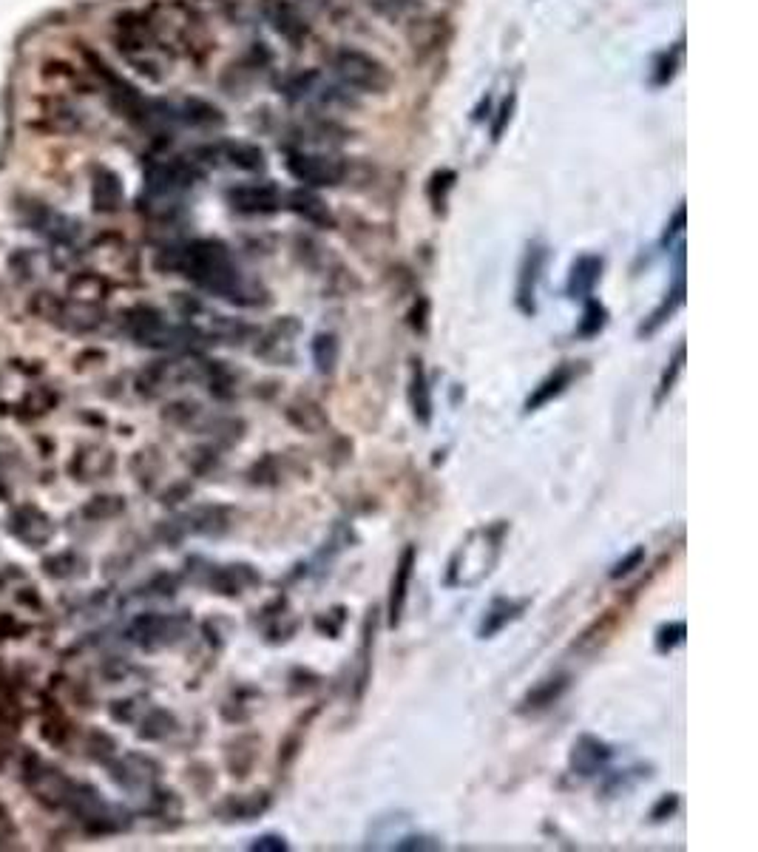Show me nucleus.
Segmentation results:
<instances>
[{"label": "nucleus", "instance_id": "obj_1", "mask_svg": "<svg viewBox=\"0 0 758 852\" xmlns=\"http://www.w3.org/2000/svg\"><path fill=\"white\" fill-rule=\"evenodd\" d=\"M162 265L191 279L200 290L219 296L230 304L259 307L267 304V293L262 284L250 282L239 265L233 262L230 250L219 239H191L162 253Z\"/></svg>", "mask_w": 758, "mask_h": 852}, {"label": "nucleus", "instance_id": "obj_2", "mask_svg": "<svg viewBox=\"0 0 758 852\" xmlns=\"http://www.w3.org/2000/svg\"><path fill=\"white\" fill-rule=\"evenodd\" d=\"M509 532H512L509 520H492V523L475 525V529L460 540V546L452 552V557H449L443 586L477 588L480 583H486L500 563Z\"/></svg>", "mask_w": 758, "mask_h": 852}, {"label": "nucleus", "instance_id": "obj_3", "mask_svg": "<svg viewBox=\"0 0 758 852\" xmlns=\"http://www.w3.org/2000/svg\"><path fill=\"white\" fill-rule=\"evenodd\" d=\"M333 71L335 77L344 83L347 88H355V92L364 94H381L389 88V71L387 66L372 58V54L361 51V49H338L333 54Z\"/></svg>", "mask_w": 758, "mask_h": 852}, {"label": "nucleus", "instance_id": "obj_4", "mask_svg": "<svg viewBox=\"0 0 758 852\" xmlns=\"http://www.w3.org/2000/svg\"><path fill=\"white\" fill-rule=\"evenodd\" d=\"M284 166H287V174L304 188H333L347 174L341 159L330 154H313V151H290L284 159Z\"/></svg>", "mask_w": 758, "mask_h": 852}, {"label": "nucleus", "instance_id": "obj_5", "mask_svg": "<svg viewBox=\"0 0 758 852\" xmlns=\"http://www.w3.org/2000/svg\"><path fill=\"white\" fill-rule=\"evenodd\" d=\"M585 372H588V361H563V364H557V367L531 390V395L526 398V404H522V412H526V415L540 412L546 404L557 401L559 395H566Z\"/></svg>", "mask_w": 758, "mask_h": 852}, {"label": "nucleus", "instance_id": "obj_6", "mask_svg": "<svg viewBox=\"0 0 758 852\" xmlns=\"http://www.w3.org/2000/svg\"><path fill=\"white\" fill-rule=\"evenodd\" d=\"M227 205L242 216H270L284 208V193L270 183L233 185L225 191Z\"/></svg>", "mask_w": 758, "mask_h": 852}, {"label": "nucleus", "instance_id": "obj_7", "mask_svg": "<svg viewBox=\"0 0 758 852\" xmlns=\"http://www.w3.org/2000/svg\"><path fill=\"white\" fill-rule=\"evenodd\" d=\"M613 758V748L605 739L583 733L574 739L571 753H568V770L576 778H597L608 770Z\"/></svg>", "mask_w": 758, "mask_h": 852}, {"label": "nucleus", "instance_id": "obj_8", "mask_svg": "<svg viewBox=\"0 0 758 852\" xmlns=\"http://www.w3.org/2000/svg\"><path fill=\"white\" fill-rule=\"evenodd\" d=\"M415 563H418V549L404 546L398 563H395L392 579H389V600H387V625L398 628L406 611V600H409V586H412V574H415Z\"/></svg>", "mask_w": 758, "mask_h": 852}, {"label": "nucleus", "instance_id": "obj_9", "mask_svg": "<svg viewBox=\"0 0 758 852\" xmlns=\"http://www.w3.org/2000/svg\"><path fill=\"white\" fill-rule=\"evenodd\" d=\"M546 259H548V250L540 242L529 245L526 256H522L520 276H517V296H514L522 316L537 313V284H540V279H543Z\"/></svg>", "mask_w": 758, "mask_h": 852}, {"label": "nucleus", "instance_id": "obj_10", "mask_svg": "<svg viewBox=\"0 0 758 852\" xmlns=\"http://www.w3.org/2000/svg\"><path fill=\"white\" fill-rule=\"evenodd\" d=\"M529 605H531L529 596H495V600L486 605L480 623H477V640L497 637L503 628L517 623L520 616L529 611Z\"/></svg>", "mask_w": 758, "mask_h": 852}, {"label": "nucleus", "instance_id": "obj_11", "mask_svg": "<svg viewBox=\"0 0 758 852\" xmlns=\"http://www.w3.org/2000/svg\"><path fill=\"white\" fill-rule=\"evenodd\" d=\"M200 154L216 157L213 162H225V166L236 171H247V174L264 171V151L253 142L227 139V142H216V145H208V148H200Z\"/></svg>", "mask_w": 758, "mask_h": 852}, {"label": "nucleus", "instance_id": "obj_12", "mask_svg": "<svg viewBox=\"0 0 758 852\" xmlns=\"http://www.w3.org/2000/svg\"><path fill=\"white\" fill-rule=\"evenodd\" d=\"M196 179H200V171H196L193 162L188 159H168V162H159L148 171V188L159 196L165 193H176V191H185L191 188Z\"/></svg>", "mask_w": 758, "mask_h": 852}, {"label": "nucleus", "instance_id": "obj_13", "mask_svg": "<svg viewBox=\"0 0 758 852\" xmlns=\"http://www.w3.org/2000/svg\"><path fill=\"white\" fill-rule=\"evenodd\" d=\"M684 293H688V287H684V245H679V247H676V276H673V284H671V290L664 293L662 304L642 321L639 336H654L664 321H671L673 313L684 304Z\"/></svg>", "mask_w": 758, "mask_h": 852}, {"label": "nucleus", "instance_id": "obj_14", "mask_svg": "<svg viewBox=\"0 0 758 852\" xmlns=\"http://www.w3.org/2000/svg\"><path fill=\"white\" fill-rule=\"evenodd\" d=\"M262 583L259 571L247 566V563H233V566H213L210 569V577H208V586L222 594V596H239L245 594L247 588H256Z\"/></svg>", "mask_w": 758, "mask_h": 852}, {"label": "nucleus", "instance_id": "obj_15", "mask_svg": "<svg viewBox=\"0 0 758 852\" xmlns=\"http://www.w3.org/2000/svg\"><path fill=\"white\" fill-rule=\"evenodd\" d=\"M406 398H409V409L412 418L421 426L432 424V415H435V404H432V387H429V375L421 358L409 361V387H406Z\"/></svg>", "mask_w": 758, "mask_h": 852}, {"label": "nucleus", "instance_id": "obj_16", "mask_svg": "<svg viewBox=\"0 0 758 852\" xmlns=\"http://www.w3.org/2000/svg\"><path fill=\"white\" fill-rule=\"evenodd\" d=\"M188 628V620L183 616H142L134 625V637L146 648H159L179 640Z\"/></svg>", "mask_w": 758, "mask_h": 852}, {"label": "nucleus", "instance_id": "obj_17", "mask_svg": "<svg viewBox=\"0 0 758 852\" xmlns=\"http://www.w3.org/2000/svg\"><path fill=\"white\" fill-rule=\"evenodd\" d=\"M375 633H378V608L372 605L361 625V645H358V670H355V685L352 696L355 702L364 699L370 679H372V650H375Z\"/></svg>", "mask_w": 758, "mask_h": 852}, {"label": "nucleus", "instance_id": "obj_18", "mask_svg": "<svg viewBox=\"0 0 758 852\" xmlns=\"http://www.w3.org/2000/svg\"><path fill=\"white\" fill-rule=\"evenodd\" d=\"M568 687H571L568 674H554L548 679H540L531 691L520 699L517 711L520 713H543V711L554 708V704L568 694Z\"/></svg>", "mask_w": 758, "mask_h": 852}, {"label": "nucleus", "instance_id": "obj_19", "mask_svg": "<svg viewBox=\"0 0 758 852\" xmlns=\"http://www.w3.org/2000/svg\"><path fill=\"white\" fill-rule=\"evenodd\" d=\"M267 810H270V793L267 790L227 795V799L216 807V812L222 815V821H253V819H259V815H264Z\"/></svg>", "mask_w": 758, "mask_h": 852}, {"label": "nucleus", "instance_id": "obj_20", "mask_svg": "<svg viewBox=\"0 0 758 852\" xmlns=\"http://www.w3.org/2000/svg\"><path fill=\"white\" fill-rule=\"evenodd\" d=\"M600 279H602V259L593 256V253H585V256H580L571 265L566 293L571 299H591L593 287L600 284Z\"/></svg>", "mask_w": 758, "mask_h": 852}, {"label": "nucleus", "instance_id": "obj_21", "mask_svg": "<svg viewBox=\"0 0 758 852\" xmlns=\"http://www.w3.org/2000/svg\"><path fill=\"white\" fill-rule=\"evenodd\" d=\"M293 321H281V324H276L273 330H267L264 336H262V341L256 344V355H262V358H267V361H273V364H287V361H293V336L299 333V330H293L290 336H287V327H290Z\"/></svg>", "mask_w": 758, "mask_h": 852}, {"label": "nucleus", "instance_id": "obj_22", "mask_svg": "<svg viewBox=\"0 0 758 852\" xmlns=\"http://www.w3.org/2000/svg\"><path fill=\"white\" fill-rule=\"evenodd\" d=\"M284 205L290 208L293 213H299L301 220H307L310 225H318V228H330L333 225V213L330 208L321 202V199L310 191H293V193H284Z\"/></svg>", "mask_w": 758, "mask_h": 852}, {"label": "nucleus", "instance_id": "obj_23", "mask_svg": "<svg viewBox=\"0 0 758 852\" xmlns=\"http://www.w3.org/2000/svg\"><path fill=\"white\" fill-rule=\"evenodd\" d=\"M267 14H270V23L276 26V31H279V34H284V38L290 40V43H299V40H304V38H307V23H304V17L299 14V9H296V6L287 4V0H276V4H270Z\"/></svg>", "mask_w": 758, "mask_h": 852}, {"label": "nucleus", "instance_id": "obj_24", "mask_svg": "<svg viewBox=\"0 0 758 852\" xmlns=\"http://www.w3.org/2000/svg\"><path fill=\"white\" fill-rule=\"evenodd\" d=\"M284 418L290 421L296 429H301V432H324L330 426V421H327V412H324L318 404H313V401H296V404H290L284 409Z\"/></svg>", "mask_w": 758, "mask_h": 852}, {"label": "nucleus", "instance_id": "obj_25", "mask_svg": "<svg viewBox=\"0 0 758 852\" xmlns=\"http://www.w3.org/2000/svg\"><path fill=\"white\" fill-rule=\"evenodd\" d=\"M310 353H313V364L321 375H333L341 358V344L335 333H316L310 341Z\"/></svg>", "mask_w": 758, "mask_h": 852}, {"label": "nucleus", "instance_id": "obj_26", "mask_svg": "<svg viewBox=\"0 0 758 852\" xmlns=\"http://www.w3.org/2000/svg\"><path fill=\"white\" fill-rule=\"evenodd\" d=\"M256 756H259V739L256 736H239L227 748V767L233 770V776L245 778L253 770V765H256Z\"/></svg>", "mask_w": 758, "mask_h": 852}, {"label": "nucleus", "instance_id": "obj_27", "mask_svg": "<svg viewBox=\"0 0 758 852\" xmlns=\"http://www.w3.org/2000/svg\"><path fill=\"white\" fill-rule=\"evenodd\" d=\"M608 327V307L600 299H585L583 316L576 321V338H597Z\"/></svg>", "mask_w": 758, "mask_h": 852}, {"label": "nucleus", "instance_id": "obj_28", "mask_svg": "<svg viewBox=\"0 0 758 852\" xmlns=\"http://www.w3.org/2000/svg\"><path fill=\"white\" fill-rule=\"evenodd\" d=\"M682 372H684V341L676 344V350H673L671 361H667V367L662 370V378H659V384H656V398H654L656 407H662L667 398H671V392L676 390V381H679Z\"/></svg>", "mask_w": 758, "mask_h": 852}, {"label": "nucleus", "instance_id": "obj_29", "mask_svg": "<svg viewBox=\"0 0 758 852\" xmlns=\"http://www.w3.org/2000/svg\"><path fill=\"white\" fill-rule=\"evenodd\" d=\"M122 199V188H120V179L111 174V171H100L97 174V183H94V202H97V211H114Z\"/></svg>", "mask_w": 758, "mask_h": 852}, {"label": "nucleus", "instance_id": "obj_30", "mask_svg": "<svg viewBox=\"0 0 758 852\" xmlns=\"http://www.w3.org/2000/svg\"><path fill=\"white\" fill-rule=\"evenodd\" d=\"M684 637H688V625H684L682 620H673V623H664L656 628L654 645H656L659 654H671V650H676L684 642Z\"/></svg>", "mask_w": 758, "mask_h": 852}, {"label": "nucleus", "instance_id": "obj_31", "mask_svg": "<svg viewBox=\"0 0 758 852\" xmlns=\"http://www.w3.org/2000/svg\"><path fill=\"white\" fill-rule=\"evenodd\" d=\"M185 120L191 125H202V129H210V125H222L225 117L219 108H213L202 100H188L185 103Z\"/></svg>", "mask_w": 758, "mask_h": 852}, {"label": "nucleus", "instance_id": "obj_32", "mask_svg": "<svg viewBox=\"0 0 758 852\" xmlns=\"http://www.w3.org/2000/svg\"><path fill=\"white\" fill-rule=\"evenodd\" d=\"M651 767H645V765H637V767H630V770H617L613 773L608 782H605V793H611V795H620V793H628L630 787H634L639 778H647L651 773H647Z\"/></svg>", "mask_w": 758, "mask_h": 852}, {"label": "nucleus", "instance_id": "obj_33", "mask_svg": "<svg viewBox=\"0 0 758 852\" xmlns=\"http://www.w3.org/2000/svg\"><path fill=\"white\" fill-rule=\"evenodd\" d=\"M313 92H318V75L316 71H301V75L290 77L284 83V94L290 100H304L310 97Z\"/></svg>", "mask_w": 758, "mask_h": 852}, {"label": "nucleus", "instance_id": "obj_34", "mask_svg": "<svg viewBox=\"0 0 758 852\" xmlns=\"http://www.w3.org/2000/svg\"><path fill=\"white\" fill-rule=\"evenodd\" d=\"M344 623H347V608H333V611H324V614H318L316 616V631L318 633H327L330 640H335L338 633H341V628H344Z\"/></svg>", "mask_w": 758, "mask_h": 852}, {"label": "nucleus", "instance_id": "obj_35", "mask_svg": "<svg viewBox=\"0 0 758 852\" xmlns=\"http://www.w3.org/2000/svg\"><path fill=\"white\" fill-rule=\"evenodd\" d=\"M279 478H281V469H279V461L273 455L262 458L259 463H253V469H250V480L253 483L273 486V483H279Z\"/></svg>", "mask_w": 758, "mask_h": 852}, {"label": "nucleus", "instance_id": "obj_36", "mask_svg": "<svg viewBox=\"0 0 758 852\" xmlns=\"http://www.w3.org/2000/svg\"><path fill=\"white\" fill-rule=\"evenodd\" d=\"M642 563H645V546H637V549H630L622 560H617V563H613V569L608 571V577H611V579H622V577H628V574H634Z\"/></svg>", "mask_w": 758, "mask_h": 852}, {"label": "nucleus", "instance_id": "obj_37", "mask_svg": "<svg viewBox=\"0 0 758 852\" xmlns=\"http://www.w3.org/2000/svg\"><path fill=\"white\" fill-rule=\"evenodd\" d=\"M679 804H682L679 793H664V795H659L656 804L651 807V821H654V824H662V821H667V819H673V815L679 812Z\"/></svg>", "mask_w": 758, "mask_h": 852}, {"label": "nucleus", "instance_id": "obj_38", "mask_svg": "<svg viewBox=\"0 0 758 852\" xmlns=\"http://www.w3.org/2000/svg\"><path fill=\"white\" fill-rule=\"evenodd\" d=\"M392 849H398V852H409V849H421V852H424V849H441V841L432 839V836H421V832H418V836L412 832V836H398V839H395Z\"/></svg>", "mask_w": 758, "mask_h": 852}, {"label": "nucleus", "instance_id": "obj_39", "mask_svg": "<svg viewBox=\"0 0 758 852\" xmlns=\"http://www.w3.org/2000/svg\"><path fill=\"white\" fill-rule=\"evenodd\" d=\"M409 327L415 330V333H426L429 330V299L426 296H421L418 301L412 304V310H409Z\"/></svg>", "mask_w": 758, "mask_h": 852}, {"label": "nucleus", "instance_id": "obj_40", "mask_svg": "<svg viewBox=\"0 0 758 852\" xmlns=\"http://www.w3.org/2000/svg\"><path fill=\"white\" fill-rule=\"evenodd\" d=\"M250 849H256V852H284V849H290V844H287V839L279 836V832H264V836H256L250 841Z\"/></svg>", "mask_w": 758, "mask_h": 852}, {"label": "nucleus", "instance_id": "obj_41", "mask_svg": "<svg viewBox=\"0 0 758 852\" xmlns=\"http://www.w3.org/2000/svg\"><path fill=\"white\" fill-rule=\"evenodd\" d=\"M372 4L381 12L392 14V17H401V14H409L415 9H421V0H372Z\"/></svg>", "mask_w": 758, "mask_h": 852}, {"label": "nucleus", "instance_id": "obj_42", "mask_svg": "<svg viewBox=\"0 0 758 852\" xmlns=\"http://www.w3.org/2000/svg\"><path fill=\"white\" fill-rule=\"evenodd\" d=\"M512 112H514V97L503 100V105L497 108V120H495V125H492V139H495V142L503 137L505 125H509V120H512Z\"/></svg>", "mask_w": 758, "mask_h": 852}, {"label": "nucleus", "instance_id": "obj_43", "mask_svg": "<svg viewBox=\"0 0 758 852\" xmlns=\"http://www.w3.org/2000/svg\"><path fill=\"white\" fill-rule=\"evenodd\" d=\"M682 230H684V205H679V208L673 211L671 222H667V228H664L662 242H664V245H671V242H673V237H679Z\"/></svg>", "mask_w": 758, "mask_h": 852}]
</instances>
